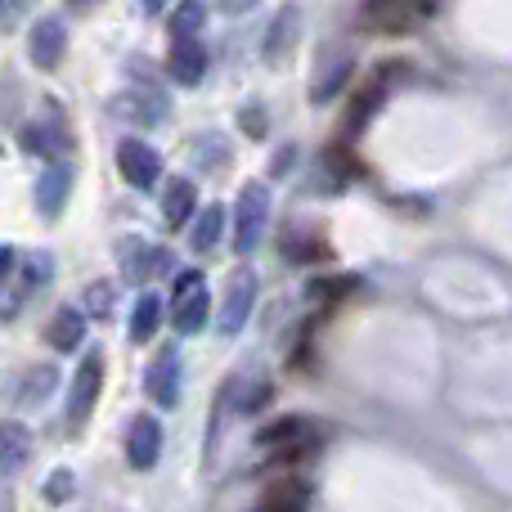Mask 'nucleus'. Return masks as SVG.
I'll return each instance as SVG.
<instances>
[{
    "label": "nucleus",
    "instance_id": "nucleus-22",
    "mask_svg": "<svg viewBox=\"0 0 512 512\" xmlns=\"http://www.w3.org/2000/svg\"><path fill=\"white\" fill-rule=\"evenodd\" d=\"M221 230H225V212L212 203V207H207V212L194 221V239H189V243H194L198 252H212L216 243H221Z\"/></svg>",
    "mask_w": 512,
    "mask_h": 512
},
{
    "label": "nucleus",
    "instance_id": "nucleus-18",
    "mask_svg": "<svg viewBox=\"0 0 512 512\" xmlns=\"http://www.w3.org/2000/svg\"><path fill=\"white\" fill-rule=\"evenodd\" d=\"M292 36H297V5H283V14L274 18L270 36H265V59H270V63H279L283 54H288Z\"/></svg>",
    "mask_w": 512,
    "mask_h": 512
},
{
    "label": "nucleus",
    "instance_id": "nucleus-28",
    "mask_svg": "<svg viewBox=\"0 0 512 512\" xmlns=\"http://www.w3.org/2000/svg\"><path fill=\"white\" fill-rule=\"evenodd\" d=\"M108 306H113V292H108L104 283H95V288L86 292V310H90V315L104 319V315H108Z\"/></svg>",
    "mask_w": 512,
    "mask_h": 512
},
{
    "label": "nucleus",
    "instance_id": "nucleus-16",
    "mask_svg": "<svg viewBox=\"0 0 512 512\" xmlns=\"http://www.w3.org/2000/svg\"><path fill=\"white\" fill-rule=\"evenodd\" d=\"M306 504H310L306 481H279V486L265 490V499L256 512H306Z\"/></svg>",
    "mask_w": 512,
    "mask_h": 512
},
{
    "label": "nucleus",
    "instance_id": "nucleus-10",
    "mask_svg": "<svg viewBox=\"0 0 512 512\" xmlns=\"http://www.w3.org/2000/svg\"><path fill=\"white\" fill-rule=\"evenodd\" d=\"M117 261H122V274L131 283H144L158 270H171V252L149 248V243H140V239H126L122 248H117Z\"/></svg>",
    "mask_w": 512,
    "mask_h": 512
},
{
    "label": "nucleus",
    "instance_id": "nucleus-25",
    "mask_svg": "<svg viewBox=\"0 0 512 512\" xmlns=\"http://www.w3.org/2000/svg\"><path fill=\"white\" fill-rule=\"evenodd\" d=\"M50 270H54V261H50L45 252H32V256H27V261H23V297L36 288V283L50 279Z\"/></svg>",
    "mask_w": 512,
    "mask_h": 512
},
{
    "label": "nucleus",
    "instance_id": "nucleus-12",
    "mask_svg": "<svg viewBox=\"0 0 512 512\" xmlns=\"http://www.w3.org/2000/svg\"><path fill=\"white\" fill-rule=\"evenodd\" d=\"M32 459V432L23 423H0V477L18 472Z\"/></svg>",
    "mask_w": 512,
    "mask_h": 512
},
{
    "label": "nucleus",
    "instance_id": "nucleus-20",
    "mask_svg": "<svg viewBox=\"0 0 512 512\" xmlns=\"http://www.w3.org/2000/svg\"><path fill=\"white\" fill-rule=\"evenodd\" d=\"M158 324H162V301L153 297H140L135 301V315H131V337L135 342H149V337H158Z\"/></svg>",
    "mask_w": 512,
    "mask_h": 512
},
{
    "label": "nucleus",
    "instance_id": "nucleus-8",
    "mask_svg": "<svg viewBox=\"0 0 512 512\" xmlns=\"http://www.w3.org/2000/svg\"><path fill=\"white\" fill-rule=\"evenodd\" d=\"M126 459H131L135 472H149L162 459V423L153 414H140L131 423V432H126Z\"/></svg>",
    "mask_w": 512,
    "mask_h": 512
},
{
    "label": "nucleus",
    "instance_id": "nucleus-5",
    "mask_svg": "<svg viewBox=\"0 0 512 512\" xmlns=\"http://www.w3.org/2000/svg\"><path fill=\"white\" fill-rule=\"evenodd\" d=\"M117 167H122V176L131 180L135 189H149V185H158V176H162V153L144 140H122L117 144Z\"/></svg>",
    "mask_w": 512,
    "mask_h": 512
},
{
    "label": "nucleus",
    "instance_id": "nucleus-9",
    "mask_svg": "<svg viewBox=\"0 0 512 512\" xmlns=\"http://www.w3.org/2000/svg\"><path fill=\"white\" fill-rule=\"evenodd\" d=\"M68 198H72V167L54 158L50 167L41 171V180H36V212L54 221V216L63 212V203H68Z\"/></svg>",
    "mask_w": 512,
    "mask_h": 512
},
{
    "label": "nucleus",
    "instance_id": "nucleus-24",
    "mask_svg": "<svg viewBox=\"0 0 512 512\" xmlns=\"http://www.w3.org/2000/svg\"><path fill=\"white\" fill-rule=\"evenodd\" d=\"M72 490H77V477H72L68 468L50 472V481H45V504H68Z\"/></svg>",
    "mask_w": 512,
    "mask_h": 512
},
{
    "label": "nucleus",
    "instance_id": "nucleus-27",
    "mask_svg": "<svg viewBox=\"0 0 512 512\" xmlns=\"http://www.w3.org/2000/svg\"><path fill=\"white\" fill-rule=\"evenodd\" d=\"M54 387V369H32V378H27V387H23V405H36V400L45 396V391Z\"/></svg>",
    "mask_w": 512,
    "mask_h": 512
},
{
    "label": "nucleus",
    "instance_id": "nucleus-6",
    "mask_svg": "<svg viewBox=\"0 0 512 512\" xmlns=\"http://www.w3.org/2000/svg\"><path fill=\"white\" fill-rule=\"evenodd\" d=\"M144 391H149V400L162 409H171L180 400V351L176 346H162L158 351V360L144 373Z\"/></svg>",
    "mask_w": 512,
    "mask_h": 512
},
{
    "label": "nucleus",
    "instance_id": "nucleus-4",
    "mask_svg": "<svg viewBox=\"0 0 512 512\" xmlns=\"http://www.w3.org/2000/svg\"><path fill=\"white\" fill-rule=\"evenodd\" d=\"M99 391H104V360H99V355H86L77 378H72V391H68V423L72 427H81L90 418Z\"/></svg>",
    "mask_w": 512,
    "mask_h": 512
},
{
    "label": "nucleus",
    "instance_id": "nucleus-23",
    "mask_svg": "<svg viewBox=\"0 0 512 512\" xmlns=\"http://www.w3.org/2000/svg\"><path fill=\"white\" fill-rule=\"evenodd\" d=\"M346 81H351V59H342V54H337V63H333V68H328L324 77L315 81V90H310V99H315V104H328V99H333L337 90L346 86Z\"/></svg>",
    "mask_w": 512,
    "mask_h": 512
},
{
    "label": "nucleus",
    "instance_id": "nucleus-7",
    "mask_svg": "<svg viewBox=\"0 0 512 512\" xmlns=\"http://www.w3.org/2000/svg\"><path fill=\"white\" fill-rule=\"evenodd\" d=\"M27 54H32L36 68H59L63 54H68V27H63V18H36L32 36H27Z\"/></svg>",
    "mask_w": 512,
    "mask_h": 512
},
{
    "label": "nucleus",
    "instance_id": "nucleus-3",
    "mask_svg": "<svg viewBox=\"0 0 512 512\" xmlns=\"http://www.w3.org/2000/svg\"><path fill=\"white\" fill-rule=\"evenodd\" d=\"M252 306H256V274L248 265H239V270L230 274V283H225V301H221V315H216L221 333H239V328L248 324Z\"/></svg>",
    "mask_w": 512,
    "mask_h": 512
},
{
    "label": "nucleus",
    "instance_id": "nucleus-31",
    "mask_svg": "<svg viewBox=\"0 0 512 512\" xmlns=\"http://www.w3.org/2000/svg\"><path fill=\"white\" fill-rule=\"evenodd\" d=\"M256 0H225V9H230V14H243V9H252Z\"/></svg>",
    "mask_w": 512,
    "mask_h": 512
},
{
    "label": "nucleus",
    "instance_id": "nucleus-11",
    "mask_svg": "<svg viewBox=\"0 0 512 512\" xmlns=\"http://www.w3.org/2000/svg\"><path fill=\"white\" fill-rule=\"evenodd\" d=\"M45 342H50L54 351H77V346L86 342V315H81L77 306H59V310L50 315Z\"/></svg>",
    "mask_w": 512,
    "mask_h": 512
},
{
    "label": "nucleus",
    "instance_id": "nucleus-33",
    "mask_svg": "<svg viewBox=\"0 0 512 512\" xmlns=\"http://www.w3.org/2000/svg\"><path fill=\"white\" fill-rule=\"evenodd\" d=\"M162 5H167V0H144V9H149V14H158Z\"/></svg>",
    "mask_w": 512,
    "mask_h": 512
},
{
    "label": "nucleus",
    "instance_id": "nucleus-15",
    "mask_svg": "<svg viewBox=\"0 0 512 512\" xmlns=\"http://www.w3.org/2000/svg\"><path fill=\"white\" fill-rule=\"evenodd\" d=\"M171 77L180 81V86H198L203 81V72H207V50L198 41H180L176 50H171Z\"/></svg>",
    "mask_w": 512,
    "mask_h": 512
},
{
    "label": "nucleus",
    "instance_id": "nucleus-2",
    "mask_svg": "<svg viewBox=\"0 0 512 512\" xmlns=\"http://www.w3.org/2000/svg\"><path fill=\"white\" fill-rule=\"evenodd\" d=\"M436 5H441V0H369L360 18L369 32H409V27H418L423 18H432Z\"/></svg>",
    "mask_w": 512,
    "mask_h": 512
},
{
    "label": "nucleus",
    "instance_id": "nucleus-30",
    "mask_svg": "<svg viewBox=\"0 0 512 512\" xmlns=\"http://www.w3.org/2000/svg\"><path fill=\"white\" fill-rule=\"evenodd\" d=\"M14 261H18L14 248H0V283H5L9 274H14Z\"/></svg>",
    "mask_w": 512,
    "mask_h": 512
},
{
    "label": "nucleus",
    "instance_id": "nucleus-21",
    "mask_svg": "<svg viewBox=\"0 0 512 512\" xmlns=\"http://www.w3.org/2000/svg\"><path fill=\"white\" fill-rule=\"evenodd\" d=\"M203 18H207L203 0H180V9L171 14V36H176V45L180 41H194L198 27H203Z\"/></svg>",
    "mask_w": 512,
    "mask_h": 512
},
{
    "label": "nucleus",
    "instance_id": "nucleus-14",
    "mask_svg": "<svg viewBox=\"0 0 512 512\" xmlns=\"http://www.w3.org/2000/svg\"><path fill=\"white\" fill-rule=\"evenodd\" d=\"M207 315H212V297H207V288H194V292H180L176 297V310H171V324H176V333H198V328L207 324Z\"/></svg>",
    "mask_w": 512,
    "mask_h": 512
},
{
    "label": "nucleus",
    "instance_id": "nucleus-29",
    "mask_svg": "<svg viewBox=\"0 0 512 512\" xmlns=\"http://www.w3.org/2000/svg\"><path fill=\"white\" fill-rule=\"evenodd\" d=\"M194 288H203V279H198V270H185L180 274V283H176V297L180 292H194Z\"/></svg>",
    "mask_w": 512,
    "mask_h": 512
},
{
    "label": "nucleus",
    "instance_id": "nucleus-26",
    "mask_svg": "<svg viewBox=\"0 0 512 512\" xmlns=\"http://www.w3.org/2000/svg\"><path fill=\"white\" fill-rule=\"evenodd\" d=\"M324 162H328V171H333L337 180H351V176H355V167H360V162H355V153H346L342 144H333V149L324 153Z\"/></svg>",
    "mask_w": 512,
    "mask_h": 512
},
{
    "label": "nucleus",
    "instance_id": "nucleus-19",
    "mask_svg": "<svg viewBox=\"0 0 512 512\" xmlns=\"http://www.w3.org/2000/svg\"><path fill=\"white\" fill-rule=\"evenodd\" d=\"M378 104H382V86H378V81H373V86H364L360 95H355V104L346 108V117H342V131H346V135H360V131H364V122H369V117H373V108H378Z\"/></svg>",
    "mask_w": 512,
    "mask_h": 512
},
{
    "label": "nucleus",
    "instance_id": "nucleus-32",
    "mask_svg": "<svg viewBox=\"0 0 512 512\" xmlns=\"http://www.w3.org/2000/svg\"><path fill=\"white\" fill-rule=\"evenodd\" d=\"M0 512H14V495L9 490H0Z\"/></svg>",
    "mask_w": 512,
    "mask_h": 512
},
{
    "label": "nucleus",
    "instance_id": "nucleus-34",
    "mask_svg": "<svg viewBox=\"0 0 512 512\" xmlns=\"http://www.w3.org/2000/svg\"><path fill=\"white\" fill-rule=\"evenodd\" d=\"M72 5H95V0H72Z\"/></svg>",
    "mask_w": 512,
    "mask_h": 512
},
{
    "label": "nucleus",
    "instance_id": "nucleus-1",
    "mask_svg": "<svg viewBox=\"0 0 512 512\" xmlns=\"http://www.w3.org/2000/svg\"><path fill=\"white\" fill-rule=\"evenodd\" d=\"M265 221H270V189L261 180H252V185L239 189V203H234V248L243 256L261 248Z\"/></svg>",
    "mask_w": 512,
    "mask_h": 512
},
{
    "label": "nucleus",
    "instance_id": "nucleus-17",
    "mask_svg": "<svg viewBox=\"0 0 512 512\" xmlns=\"http://www.w3.org/2000/svg\"><path fill=\"white\" fill-rule=\"evenodd\" d=\"M194 203H198V189L194 180H171L167 194H162V216H167V225H185L189 216H194Z\"/></svg>",
    "mask_w": 512,
    "mask_h": 512
},
{
    "label": "nucleus",
    "instance_id": "nucleus-13",
    "mask_svg": "<svg viewBox=\"0 0 512 512\" xmlns=\"http://www.w3.org/2000/svg\"><path fill=\"white\" fill-rule=\"evenodd\" d=\"M117 113L122 117H131V122H140V126H149V122H162V117L171 113V104L162 95H153V90H126L122 99H117Z\"/></svg>",
    "mask_w": 512,
    "mask_h": 512
}]
</instances>
